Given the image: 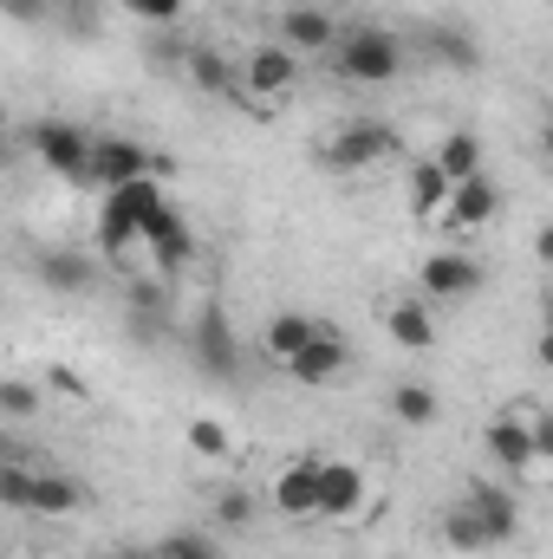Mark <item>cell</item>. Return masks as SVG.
<instances>
[{
	"label": "cell",
	"mask_w": 553,
	"mask_h": 559,
	"mask_svg": "<svg viewBox=\"0 0 553 559\" xmlns=\"http://www.w3.org/2000/svg\"><path fill=\"white\" fill-rule=\"evenodd\" d=\"M85 501H92V488H85L79 475H66V468H33V508H26V514H39V521H72Z\"/></svg>",
	"instance_id": "16"
},
{
	"label": "cell",
	"mask_w": 553,
	"mask_h": 559,
	"mask_svg": "<svg viewBox=\"0 0 553 559\" xmlns=\"http://www.w3.org/2000/svg\"><path fill=\"white\" fill-rule=\"evenodd\" d=\"M156 559H222V547L209 534H196V527H169L156 540Z\"/></svg>",
	"instance_id": "30"
},
{
	"label": "cell",
	"mask_w": 553,
	"mask_h": 559,
	"mask_svg": "<svg viewBox=\"0 0 553 559\" xmlns=\"http://www.w3.org/2000/svg\"><path fill=\"white\" fill-rule=\"evenodd\" d=\"M98 274H105V261L85 254V248H39V254H33V280H39L46 293H92Z\"/></svg>",
	"instance_id": "13"
},
{
	"label": "cell",
	"mask_w": 553,
	"mask_h": 559,
	"mask_svg": "<svg viewBox=\"0 0 553 559\" xmlns=\"http://www.w3.org/2000/svg\"><path fill=\"white\" fill-rule=\"evenodd\" d=\"M163 306H169V293H163V280H131V286H125V312H131V338H143V345H156V338L169 332V319H163Z\"/></svg>",
	"instance_id": "21"
},
{
	"label": "cell",
	"mask_w": 553,
	"mask_h": 559,
	"mask_svg": "<svg viewBox=\"0 0 553 559\" xmlns=\"http://www.w3.org/2000/svg\"><path fill=\"white\" fill-rule=\"evenodd\" d=\"M502 215V182L489 176V169H475V176H462V182H449V202H443V222L456 228V235H475V228H489Z\"/></svg>",
	"instance_id": "12"
},
{
	"label": "cell",
	"mask_w": 553,
	"mask_h": 559,
	"mask_svg": "<svg viewBox=\"0 0 553 559\" xmlns=\"http://www.w3.org/2000/svg\"><path fill=\"white\" fill-rule=\"evenodd\" d=\"M280 371H286L293 384H313V391H319V384H332V378H345V371H352V345H345V332H339V325H326V319H319V332H313V338L280 365Z\"/></svg>",
	"instance_id": "10"
},
{
	"label": "cell",
	"mask_w": 553,
	"mask_h": 559,
	"mask_svg": "<svg viewBox=\"0 0 553 559\" xmlns=\"http://www.w3.org/2000/svg\"><path fill=\"white\" fill-rule=\"evenodd\" d=\"M385 332H391L404 352H430V345H436V319H430L423 299H398V306L385 312Z\"/></svg>",
	"instance_id": "23"
},
{
	"label": "cell",
	"mask_w": 553,
	"mask_h": 559,
	"mask_svg": "<svg viewBox=\"0 0 553 559\" xmlns=\"http://www.w3.org/2000/svg\"><path fill=\"white\" fill-rule=\"evenodd\" d=\"M39 411H46V384H33V378H0V417L33 423Z\"/></svg>",
	"instance_id": "27"
},
{
	"label": "cell",
	"mask_w": 553,
	"mask_h": 559,
	"mask_svg": "<svg viewBox=\"0 0 553 559\" xmlns=\"http://www.w3.org/2000/svg\"><path fill=\"white\" fill-rule=\"evenodd\" d=\"M125 13H138V20H150V26H176L183 20V0H118Z\"/></svg>",
	"instance_id": "34"
},
{
	"label": "cell",
	"mask_w": 553,
	"mask_h": 559,
	"mask_svg": "<svg viewBox=\"0 0 553 559\" xmlns=\"http://www.w3.org/2000/svg\"><path fill=\"white\" fill-rule=\"evenodd\" d=\"M436 534H443V547H449V554H489V527L475 521V508H469V501H456V508H443V521H436Z\"/></svg>",
	"instance_id": "25"
},
{
	"label": "cell",
	"mask_w": 553,
	"mask_h": 559,
	"mask_svg": "<svg viewBox=\"0 0 553 559\" xmlns=\"http://www.w3.org/2000/svg\"><path fill=\"white\" fill-rule=\"evenodd\" d=\"M235 85H242V98L235 105H255V111H274L280 98H293V85H299V59L268 39V46H255L242 66H235Z\"/></svg>",
	"instance_id": "4"
},
{
	"label": "cell",
	"mask_w": 553,
	"mask_h": 559,
	"mask_svg": "<svg viewBox=\"0 0 553 559\" xmlns=\"http://www.w3.org/2000/svg\"><path fill=\"white\" fill-rule=\"evenodd\" d=\"M183 52H189V39H183L176 26H156V39H150V66H156V72H183Z\"/></svg>",
	"instance_id": "33"
},
{
	"label": "cell",
	"mask_w": 553,
	"mask_h": 559,
	"mask_svg": "<svg viewBox=\"0 0 553 559\" xmlns=\"http://www.w3.org/2000/svg\"><path fill=\"white\" fill-rule=\"evenodd\" d=\"M313 332H319V319H306V312H274V319L261 325V352H268L274 365H286Z\"/></svg>",
	"instance_id": "24"
},
{
	"label": "cell",
	"mask_w": 553,
	"mask_h": 559,
	"mask_svg": "<svg viewBox=\"0 0 553 559\" xmlns=\"http://www.w3.org/2000/svg\"><path fill=\"white\" fill-rule=\"evenodd\" d=\"M163 209V182L156 176H138V182H125V189H105V209H98V261L105 267H131V254H138L143 241V222Z\"/></svg>",
	"instance_id": "1"
},
{
	"label": "cell",
	"mask_w": 553,
	"mask_h": 559,
	"mask_svg": "<svg viewBox=\"0 0 553 559\" xmlns=\"http://www.w3.org/2000/svg\"><path fill=\"white\" fill-rule=\"evenodd\" d=\"M482 286V261H469V254H456V248H436V254H423V267H416V293H423V306H456V299H469Z\"/></svg>",
	"instance_id": "11"
},
{
	"label": "cell",
	"mask_w": 553,
	"mask_h": 559,
	"mask_svg": "<svg viewBox=\"0 0 553 559\" xmlns=\"http://www.w3.org/2000/svg\"><path fill=\"white\" fill-rule=\"evenodd\" d=\"M0 508H13V514L33 508V462H7L0 468Z\"/></svg>",
	"instance_id": "32"
},
{
	"label": "cell",
	"mask_w": 553,
	"mask_h": 559,
	"mask_svg": "<svg viewBox=\"0 0 553 559\" xmlns=\"http://www.w3.org/2000/svg\"><path fill=\"white\" fill-rule=\"evenodd\" d=\"M156 169H169V163L150 156L138 138H92V156H85V182L92 189H125L138 176H156Z\"/></svg>",
	"instance_id": "6"
},
{
	"label": "cell",
	"mask_w": 553,
	"mask_h": 559,
	"mask_svg": "<svg viewBox=\"0 0 553 559\" xmlns=\"http://www.w3.org/2000/svg\"><path fill=\"white\" fill-rule=\"evenodd\" d=\"M404 66H411V46L391 26H345L332 39V72L345 85H391L404 79Z\"/></svg>",
	"instance_id": "2"
},
{
	"label": "cell",
	"mask_w": 553,
	"mask_h": 559,
	"mask_svg": "<svg viewBox=\"0 0 553 559\" xmlns=\"http://www.w3.org/2000/svg\"><path fill=\"white\" fill-rule=\"evenodd\" d=\"M404 195H411V222H436L449 202V176L436 163H411L404 169Z\"/></svg>",
	"instance_id": "22"
},
{
	"label": "cell",
	"mask_w": 553,
	"mask_h": 559,
	"mask_svg": "<svg viewBox=\"0 0 553 559\" xmlns=\"http://www.w3.org/2000/svg\"><path fill=\"white\" fill-rule=\"evenodd\" d=\"M430 163H436L449 182H462V176H475V169H482V138H475V131H449V138L436 143V156H430Z\"/></svg>",
	"instance_id": "26"
},
{
	"label": "cell",
	"mask_w": 553,
	"mask_h": 559,
	"mask_svg": "<svg viewBox=\"0 0 553 559\" xmlns=\"http://www.w3.org/2000/svg\"><path fill=\"white\" fill-rule=\"evenodd\" d=\"M143 254H150V267L169 280V274H183L189 261H196V228H189V215L176 209V202H163L150 222H143V241H138Z\"/></svg>",
	"instance_id": "8"
},
{
	"label": "cell",
	"mask_w": 553,
	"mask_h": 559,
	"mask_svg": "<svg viewBox=\"0 0 553 559\" xmlns=\"http://www.w3.org/2000/svg\"><path fill=\"white\" fill-rule=\"evenodd\" d=\"M7 462H26V449H20V436L0 423V468H7Z\"/></svg>",
	"instance_id": "37"
},
{
	"label": "cell",
	"mask_w": 553,
	"mask_h": 559,
	"mask_svg": "<svg viewBox=\"0 0 553 559\" xmlns=\"http://www.w3.org/2000/svg\"><path fill=\"white\" fill-rule=\"evenodd\" d=\"M189 449L202 455V462H222L235 442H228V423L222 417H189Z\"/></svg>",
	"instance_id": "31"
},
{
	"label": "cell",
	"mask_w": 553,
	"mask_h": 559,
	"mask_svg": "<svg viewBox=\"0 0 553 559\" xmlns=\"http://www.w3.org/2000/svg\"><path fill=\"white\" fill-rule=\"evenodd\" d=\"M332 39H339V20L326 13V7H313V0H293L286 13H280V46L299 59V52H332Z\"/></svg>",
	"instance_id": "15"
},
{
	"label": "cell",
	"mask_w": 553,
	"mask_h": 559,
	"mask_svg": "<svg viewBox=\"0 0 553 559\" xmlns=\"http://www.w3.org/2000/svg\"><path fill=\"white\" fill-rule=\"evenodd\" d=\"M398 156H404V138H398L385 118H352V124H339L332 138L319 143V163L339 169V176H352V169H378V163H398Z\"/></svg>",
	"instance_id": "3"
},
{
	"label": "cell",
	"mask_w": 553,
	"mask_h": 559,
	"mask_svg": "<svg viewBox=\"0 0 553 559\" xmlns=\"http://www.w3.org/2000/svg\"><path fill=\"white\" fill-rule=\"evenodd\" d=\"M46 384H52L59 397H72V404H85V397H92V384H85L72 365H52V371H46Z\"/></svg>",
	"instance_id": "35"
},
{
	"label": "cell",
	"mask_w": 553,
	"mask_h": 559,
	"mask_svg": "<svg viewBox=\"0 0 553 559\" xmlns=\"http://www.w3.org/2000/svg\"><path fill=\"white\" fill-rule=\"evenodd\" d=\"M52 7H79V26L92 33V0H52Z\"/></svg>",
	"instance_id": "38"
},
{
	"label": "cell",
	"mask_w": 553,
	"mask_h": 559,
	"mask_svg": "<svg viewBox=\"0 0 553 559\" xmlns=\"http://www.w3.org/2000/svg\"><path fill=\"white\" fill-rule=\"evenodd\" d=\"M255 514H261V501H255L248 488H222V495H215V527H222V534H248Z\"/></svg>",
	"instance_id": "29"
},
{
	"label": "cell",
	"mask_w": 553,
	"mask_h": 559,
	"mask_svg": "<svg viewBox=\"0 0 553 559\" xmlns=\"http://www.w3.org/2000/svg\"><path fill=\"white\" fill-rule=\"evenodd\" d=\"M436 411H443V404H436L430 384H398V391H391V417L404 423V429H430Z\"/></svg>",
	"instance_id": "28"
},
{
	"label": "cell",
	"mask_w": 553,
	"mask_h": 559,
	"mask_svg": "<svg viewBox=\"0 0 553 559\" xmlns=\"http://www.w3.org/2000/svg\"><path fill=\"white\" fill-rule=\"evenodd\" d=\"M33 156H39L52 176H66V182H79V189H85L92 131H85V124H72V118H39V124H33Z\"/></svg>",
	"instance_id": "9"
},
{
	"label": "cell",
	"mask_w": 553,
	"mask_h": 559,
	"mask_svg": "<svg viewBox=\"0 0 553 559\" xmlns=\"http://www.w3.org/2000/svg\"><path fill=\"white\" fill-rule=\"evenodd\" d=\"M183 72H189V85H196V92H209V98H242V85H235V59H228V52H215V46H196V39H189Z\"/></svg>",
	"instance_id": "20"
},
{
	"label": "cell",
	"mask_w": 553,
	"mask_h": 559,
	"mask_svg": "<svg viewBox=\"0 0 553 559\" xmlns=\"http://www.w3.org/2000/svg\"><path fill=\"white\" fill-rule=\"evenodd\" d=\"M423 52H430L436 66H449V72H475V66H482V46H475V33H469L462 20H436V26L423 33Z\"/></svg>",
	"instance_id": "19"
},
{
	"label": "cell",
	"mask_w": 553,
	"mask_h": 559,
	"mask_svg": "<svg viewBox=\"0 0 553 559\" xmlns=\"http://www.w3.org/2000/svg\"><path fill=\"white\" fill-rule=\"evenodd\" d=\"M274 508L286 521H313V508H319V462H313V455L286 462L274 475Z\"/></svg>",
	"instance_id": "18"
},
{
	"label": "cell",
	"mask_w": 553,
	"mask_h": 559,
	"mask_svg": "<svg viewBox=\"0 0 553 559\" xmlns=\"http://www.w3.org/2000/svg\"><path fill=\"white\" fill-rule=\"evenodd\" d=\"M0 163H7V105H0Z\"/></svg>",
	"instance_id": "39"
},
{
	"label": "cell",
	"mask_w": 553,
	"mask_h": 559,
	"mask_svg": "<svg viewBox=\"0 0 553 559\" xmlns=\"http://www.w3.org/2000/svg\"><path fill=\"white\" fill-rule=\"evenodd\" d=\"M482 449L502 462V475H515V481H548V455H534V442H528V423H521V404L515 411H502V417L482 429Z\"/></svg>",
	"instance_id": "7"
},
{
	"label": "cell",
	"mask_w": 553,
	"mask_h": 559,
	"mask_svg": "<svg viewBox=\"0 0 553 559\" xmlns=\"http://www.w3.org/2000/svg\"><path fill=\"white\" fill-rule=\"evenodd\" d=\"M365 468L358 462H319V521H358V508H365Z\"/></svg>",
	"instance_id": "14"
},
{
	"label": "cell",
	"mask_w": 553,
	"mask_h": 559,
	"mask_svg": "<svg viewBox=\"0 0 553 559\" xmlns=\"http://www.w3.org/2000/svg\"><path fill=\"white\" fill-rule=\"evenodd\" d=\"M0 13H7V20H20V26H39V20L52 13V0H0Z\"/></svg>",
	"instance_id": "36"
},
{
	"label": "cell",
	"mask_w": 553,
	"mask_h": 559,
	"mask_svg": "<svg viewBox=\"0 0 553 559\" xmlns=\"http://www.w3.org/2000/svg\"><path fill=\"white\" fill-rule=\"evenodd\" d=\"M189 358L209 378H242V338H235L222 299H202V312L189 319Z\"/></svg>",
	"instance_id": "5"
},
{
	"label": "cell",
	"mask_w": 553,
	"mask_h": 559,
	"mask_svg": "<svg viewBox=\"0 0 553 559\" xmlns=\"http://www.w3.org/2000/svg\"><path fill=\"white\" fill-rule=\"evenodd\" d=\"M469 508H475V521L489 527V547H508L515 534H521V508H515V495L508 488H495V481H469V495H462Z\"/></svg>",
	"instance_id": "17"
},
{
	"label": "cell",
	"mask_w": 553,
	"mask_h": 559,
	"mask_svg": "<svg viewBox=\"0 0 553 559\" xmlns=\"http://www.w3.org/2000/svg\"><path fill=\"white\" fill-rule=\"evenodd\" d=\"M125 559H138V554H125ZM150 559H156V554H150Z\"/></svg>",
	"instance_id": "40"
}]
</instances>
